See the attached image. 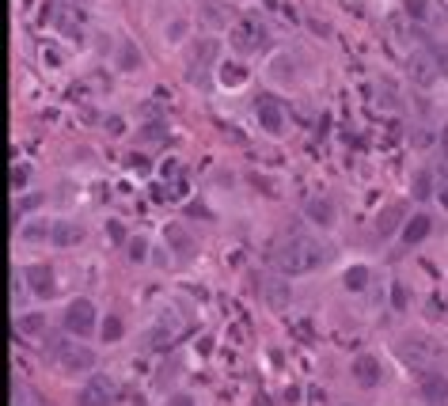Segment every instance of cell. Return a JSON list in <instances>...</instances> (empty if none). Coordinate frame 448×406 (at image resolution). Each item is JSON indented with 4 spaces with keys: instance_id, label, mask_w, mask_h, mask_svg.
Returning a JSON list of instances; mask_svg holds the SVG:
<instances>
[{
    "instance_id": "12",
    "label": "cell",
    "mask_w": 448,
    "mask_h": 406,
    "mask_svg": "<svg viewBox=\"0 0 448 406\" xmlns=\"http://www.w3.org/2000/svg\"><path fill=\"white\" fill-rule=\"evenodd\" d=\"M50 243L61 247V251L80 247L84 243V224H76V221H53V239H50Z\"/></svg>"
},
{
    "instance_id": "14",
    "label": "cell",
    "mask_w": 448,
    "mask_h": 406,
    "mask_svg": "<svg viewBox=\"0 0 448 406\" xmlns=\"http://www.w3.org/2000/svg\"><path fill=\"white\" fill-rule=\"evenodd\" d=\"M399 224H407V205H388L384 213L376 216V239H388V236H395V228Z\"/></svg>"
},
{
    "instance_id": "25",
    "label": "cell",
    "mask_w": 448,
    "mask_h": 406,
    "mask_svg": "<svg viewBox=\"0 0 448 406\" xmlns=\"http://www.w3.org/2000/svg\"><path fill=\"white\" fill-rule=\"evenodd\" d=\"M430 194H433V171H418V175H414V197L425 202Z\"/></svg>"
},
{
    "instance_id": "8",
    "label": "cell",
    "mask_w": 448,
    "mask_h": 406,
    "mask_svg": "<svg viewBox=\"0 0 448 406\" xmlns=\"http://www.w3.org/2000/svg\"><path fill=\"white\" fill-rule=\"evenodd\" d=\"M118 399V388L111 376H92L80 388V406H111Z\"/></svg>"
},
{
    "instance_id": "3",
    "label": "cell",
    "mask_w": 448,
    "mask_h": 406,
    "mask_svg": "<svg viewBox=\"0 0 448 406\" xmlns=\"http://www.w3.org/2000/svg\"><path fill=\"white\" fill-rule=\"evenodd\" d=\"M61 327H65V334L69 338H87V334H99V315H95V304L92 300H72L69 308H65V319H61Z\"/></svg>"
},
{
    "instance_id": "7",
    "label": "cell",
    "mask_w": 448,
    "mask_h": 406,
    "mask_svg": "<svg viewBox=\"0 0 448 406\" xmlns=\"http://www.w3.org/2000/svg\"><path fill=\"white\" fill-rule=\"evenodd\" d=\"M349 376H354V383H357L361 391H373V388H380V380H384V368H380V357H373V353L354 357V365H349Z\"/></svg>"
},
{
    "instance_id": "6",
    "label": "cell",
    "mask_w": 448,
    "mask_h": 406,
    "mask_svg": "<svg viewBox=\"0 0 448 406\" xmlns=\"http://www.w3.org/2000/svg\"><path fill=\"white\" fill-rule=\"evenodd\" d=\"M255 118H258V126L266 129L270 137H281V133H285V106H281L278 99L262 95L258 103H255Z\"/></svg>"
},
{
    "instance_id": "28",
    "label": "cell",
    "mask_w": 448,
    "mask_h": 406,
    "mask_svg": "<svg viewBox=\"0 0 448 406\" xmlns=\"http://www.w3.org/2000/svg\"><path fill=\"white\" fill-rule=\"evenodd\" d=\"M137 141H141V145H148V141H168V126H163V122H152V126H145L137 133Z\"/></svg>"
},
{
    "instance_id": "21",
    "label": "cell",
    "mask_w": 448,
    "mask_h": 406,
    "mask_svg": "<svg viewBox=\"0 0 448 406\" xmlns=\"http://www.w3.org/2000/svg\"><path fill=\"white\" fill-rule=\"evenodd\" d=\"M122 334H126V327H122V319H118V315H106V319L99 323V338H103L106 346L122 342Z\"/></svg>"
},
{
    "instance_id": "32",
    "label": "cell",
    "mask_w": 448,
    "mask_h": 406,
    "mask_svg": "<svg viewBox=\"0 0 448 406\" xmlns=\"http://www.w3.org/2000/svg\"><path fill=\"white\" fill-rule=\"evenodd\" d=\"M106 236H111L114 243H126V224L122 221H106Z\"/></svg>"
},
{
    "instance_id": "31",
    "label": "cell",
    "mask_w": 448,
    "mask_h": 406,
    "mask_svg": "<svg viewBox=\"0 0 448 406\" xmlns=\"http://www.w3.org/2000/svg\"><path fill=\"white\" fill-rule=\"evenodd\" d=\"M58 27H61V31H65V35H69V38H76V35H80V27H76V12H65Z\"/></svg>"
},
{
    "instance_id": "26",
    "label": "cell",
    "mask_w": 448,
    "mask_h": 406,
    "mask_svg": "<svg viewBox=\"0 0 448 406\" xmlns=\"http://www.w3.org/2000/svg\"><path fill=\"white\" fill-rule=\"evenodd\" d=\"M19 331H23V334H31V338H35V334H42V331H46V319H42V315H19Z\"/></svg>"
},
{
    "instance_id": "27",
    "label": "cell",
    "mask_w": 448,
    "mask_h": 406,
    "mask_svg": "<svg viewBox=\"0 0 448 406\" xmlns=\"http://www.w3.org/2000/svg\"><path fill=\"white\" fill-rule=\"evenodd\" d=\"M126 255H129V262H145L148 258V239L145 236H133V239H129V247H126Z\"/></svg>"
},
{
    "instance_id": "29",
    "label": "cell",
    "mask_w": 448,
    "mask_h": 406,
    "mask_svg": "<svg viewBox=\"0 0 448 406\" xmlns=\"http://www.w3.org/2000/svg\"><path fill=\"white\" fill-rule=\"evenodd\" d=\"M430 57L437 65V72L448 76V42H433V46H430Z\"/></svg>"
},
{
    "instance_id": "24",
    "label": "cell",
    "mask_w": 448,
    "mask_h": 406,
    "mask_svg": "<svg viewBox=\"0 0 448 406\" xmlns=\"http://www.w3.org/2000/svg\"><path fill=\"white\" fill-rule=\"evenodd\" d=\"M23 239H31V243H38V239H53V224L50 221H35L23 228Z\"/></svg>"
},
{
    "instance_id": "35",
    "label": "cell",
    "mask_w": 448,
    "mask_h": 406,
    "mask_svg": "<svg viewBox=\"0 0 448 406\" xmlns=\"http://www.w3.org/2000/svg\"><path fill=\"white\" fill-rule=\"evenodd\" d=\"M27 175H31L27 168H16L12 171V186H16V190H19V186H27Z\"/></svg>"
},
{
    "instance_id": "34",
    "label": "cell",
    "mask_w": 448,
    "mask_h": 406,
    "mask_svg": "<svg viewBox=\"0 0 448 406\" xmlns=\"http://www.w3.org/2000/svg\"><path fill=\"white\" fill-rule=\"evenodd\" d=\"M407 12L418 16V19H425V0H407Z\"/></svg>"
},
{
    "instance_id": "30",
    "label": "cell",
    "mask_w": 448,
    "mask_h": 406,
    "mask_svg": "<svg viewBox=\"0 0 448 406\" xmlns=\"http://www.w3.org/2000/svg\"><path fill=\"white\" fill-rule=\"evenodd\" d=\"M187 31H190V23H187V19H171V23H168V31H163V38H168L171 46H175V42H182V38H187Z\"/></svg>"
},
{
    "instance_id": "2",
    "label": "cell",
    "mask_w": 448,
    "mask_h": 406,
    "mask_svg": "<svg viewBox=\"0 0 448 406\" xmlns=\"http://www.w3.org/2000/svg\"><path fill=\"white\" fill-rule=\"evenodd\" d=\"M395 357H399L407 368L430 372L437 361L444 357V349H441V342H433L430 334H403L399 342H395Z\"/></svg>"
},
{
    "instance_id": "20",
    "label": "cell",
    "mask_w": 448,
    "mask_h": 406,
    "mask_svg": "<svg viewBox=\"0 0 448 406\" xmlns=\"http://www.w3.org/2000/svg\"><path fill=\"white\" fill-rule=\"evenodd\" d=\"M368 278H373V273H368V266H365V262H354V266H349L346 270V289L349 292H365L368 289Z\"/></svg>"
},
{
    "instance_id": "19",
    "label": "cell",
    "mask_w": 448,
    "mask_h": 406,
    "mask_svg": "<svg viewBox=\"0 0 448 406\" xmlns=\"http://www.w3.org/2000/svg\"><path fill=\"white\" fill-rule=\"evenodd\" d=\"M175 334H179V327H168V319H160V323H152V331L145 334V346L148 349H163V346H171L175 342Z\"/></svg>"
},
{
    "instance_id": "22",
    "label": "cell",
    "mask_w": 448,
    "mask_h": 406,
    "mask_svg": "<svg viewBox=\"0 0 448 406\" xmlns=\"http://www.w3.org/2000/svg\"><path fill=\"white\" fill-rule=\"evenodd\" d=\"M217 53H221V42H217V38H202L198 50H194V69H198V65H213Z\"/></svg>"
},
{
    "instance_id": "23",
    "label": "cell",
    "mask_w": 448,
    "mask_h": 406,
    "mask_svg": "<svg viewBox=\"0 0 448 406\" xmlns=\"http://www.w3.org/2000/svg\"><path fill=\"white\" fill-rule=\"evenodd\" d=\"M118 69H122V72L141 69V53H137L133 42H122V50H118Z\"/></svg>"
},
{
    "instance_id": "4",
    "label": "cell",
    "mask_w": 448,
    "mask_h": 406,
    "mask_svg": "<svg viewBox=\"0 0 448 406\" xmlns=\"http://www.w3.org/2000/svg\"><path fill=\"white\" fill-rule=\"evenodd\" d=\"M50 353H53V361H58L65 372H92V368H95V353H92L87 346H80L76 338L50 342Z\"/></svg>"
},
{
    "instance_id": "36",
    "label": "cell",
    "mask_w": 448,
    "mask_h": 406,
    "mask_svg": "<svg viewBox=\"0 0 448 406\" xmlns=\"http://www.w3.org/2000/svg\"><path fill=\"white\" fill-rule=\"evenodd\" d=\"M437 197H441V205H444V209H448V179H444L441 186H437Z\"/></svg>"
},
{
    "instance_id": "18",
    "label": "cell",
    "mask_w": 448,
    "mask_h": 406,
    "mask_svg": "<svg viewBox=\"0 0 448 406\" xmlns=\"http://www.w3.org/2000/svg\"><path fill=\"white\" fill-rule=\"evenodd\" d=\"M258 289H262V296H266L270 308H285V304H289V285H285V278H262Z\"/></svg>"
},
{
    "instance_id": "5",
    "label": "cell",
    "mask_w": 448,
    "mask_h": 406,
    "mask_svg": "<svg viewBox=\"0 0 448 406\" xmlns=\"http://www.w3.org/2000/svg\"><path fill=\"white\" fill-rule=\"evenodd\" d=\"M228 42H232L236 53H255L262 42H266V27H262L258 19L244 16V19H236V23L228 27Z\"/></svg>"
},
{
    "instance_id": "37",
    "label": "cell",
    "mask_w": 448,
    "mask_h": 406,
    "mask_svg": "<svg viewBox=\"0 0 448 406\" xmlns=\"http://www.w3.org/2000/svg\"><path fill=\"white\" fill-rule=\"evenodd\" d=\"M441 148H444V156H448V129L441 133Z\"/></svg>"
},
{
    "instance_id": "17",
    "label": "cell",
    "mask_w": 448,
    "mask_h": 406,
    "mask_svg": "<svg viewBox=\"0 0 448 406\" xmlns=\"http://www.w3.org/2000/svg\"><path fill=\"white\" fill-rule=\"evenodd\" d=\"M247 76H251V69L244 61H221L217 65V80H221V87H244Z\"/></svg>"
},
{
    "instance_id": "15",
    "label": "cell",
    "mask_w": 448,
    "mask_h": 406,
    "mask_svg": "<svg viewBox=\"0 0 448 406\" xmlns=\"http://www.w3.org/2000/svg\"><path fill=\"white\" fill-rule=\"evenodd\" d=\"M410 76H414V84H418V87H433L441 72H437V65H433L430 53H414V57H410Z\"/></svg>"
},
{
    "instance_id": "1",
    "label": "cell",
    "mask_w": 448,
    "mask_h": 406,
    "mask_svg": "<svg viewBox=\"0 0 448 406\" xmlns=\"http://www.w3.org/2000/svg\"><path fill=\"white\" fill-rule=\"evenodd\" d=\"M334 258V247L319 236H300L293 232L285 243L274 251V266L285 273V278H304V273H315L323 270L327 262Z\"/></svg>"
},
{
    "instance_id": "9",
    "label": "cell",
    "mask_w": 448,
    "mask_h": 406,
    "mask_svg": "<svg viewBox=\"0 0 448 406\" xmlns=\"http://www.w3.org/2000/svg\"><path fill=\"white\" fill-rule=\"evenodd\" d=\"M163 247H168L171 258H179V262H187V258L198 255V243H194V236L182 224H168V228H163Z\"/></svg>"
},
{
    "instance_id": "13",
    "label": "cell",
    "mask_w": 448,
    "mask_h": 406,
    "mask_svg": "<svg viewBox=\"0 0 448 406\" xmlns=\"http://www.w3.org/2000/svg\"><path fill=\"white\" fill-rule=\"evenodd\" d=\"M422 399L433 402V406H444L448 402V376H441V372H425L422 376Z\"/></svg>"
},
{
    "instance_id": "33",
    "label": "cell",
    "mask_w": 448,
    "mask_h": 406,
    "mask_svg": "<svg viewBox=\"0 0 448 406\" xmlns=\"http://www.w3.org/2000/svg\"><path fill=\"white\" fill-rule=\"evenodd\" d=\"M168 406H198V402H194L190 391H175L171 399H168Z\"/></svg>"
},
{
    "instance_id": "11",
    "label": "cell",
    "mask_w": 448,
    "mask_h": 406,
    "mask_svg": "<svg viewBox=\"0 0 448 406\" xmlns=\"http://www.w3.org/2000/svg\"><path fill=\"white\" fill-rule=\"evenodd\" d=\"M430 232H433V216L430 213H414V216H407V224H403L399 239L407 247H418L422 239H430Z\"/></svg>"
},
{
    "instance_id": "16",
    "label": "cell",
    "mask_w": 448,
    "mask_h": 406,
    "mask_svg": "<svg viewBox=\"0 0 448 406\" xmlns=\"http://www.w3.org/2000/svg\"><path fill=\"white\" fill-rule=\"evenodd\" d=\"M304 216H308L315 228H331V224H334V205H331V197H312V202L304 205Z\"/></svg>"
},
{
    "instance_id": "10",
    "label": "cell",
    "mask_w": 448,
    "mask_h": 406,
    "mask_svg": "<svg viewBox=\"0 0 448 406\" xmlns=\"http://www.w3.org/2000/svg\"><path fill=\"white\" fill-rule=\"evenodd\" d=\"M23 278H27L31 292H35L38 300H46V296H53V285H58V278H53V266H50V262H31Z\"/></svg>"
}]
</instances>
